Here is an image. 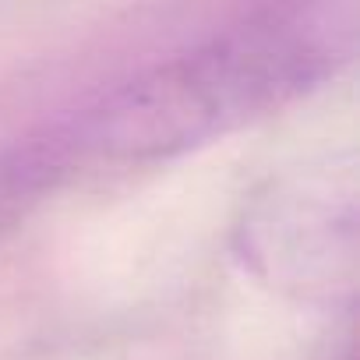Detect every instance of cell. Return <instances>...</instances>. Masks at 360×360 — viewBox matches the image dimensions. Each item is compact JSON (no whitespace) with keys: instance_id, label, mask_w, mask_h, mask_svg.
<instances>
[{"instance_id":"6da1fadb","label":"cell","mask_w":360,"mask_h":360,"mask_svg":"<svg viewBox=\"0 0 360 360\" xmlns=\"http://www.w3.org/2000/svg\"><path fill=\"white\" fill-rule=\"evenodd\" d=\"M346 50L339 0H286L117 85L64 131L82 159H169L297 103Z\"/></svg>"},{"instance_id":"7a4b0ae2","label":"cell","mask_w":360,"mask_h":360,"mask_svg":"<svg viewBox=\"0 0 360 360\" xmlns=\"http://www.w3.org/2000/svg\"><path fill=\"white\" fill-rule=\"evenodd\" d=\"M353 198H328V191H272L240 226L244 251L258 265L300 269L311 258L321 269H335V255H353Z\"/></svg>"},{"instance_id":"3957f363","label":"cell","mask_w":360,"mask_h":360,"mask_svg":"<svg viewBox=\"0 0 360 360\" xmlns=\"http://www.w3.org/2000/svg\"><path fill=\"white\" fill-rule=\"evenodd\" d=\"M64 124L0 148V244H4L78 166Z\"/></svg>"}]
</instances>
